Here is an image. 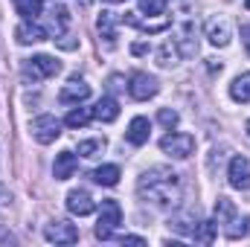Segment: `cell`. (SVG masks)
Returning a JSON list of instances; mask_svg holds the SVG:
<instances>
[{
  "label": "cell",
  "mask_w": 250,
  "mask_h": 247,
  "mask_svg": "<svg viewBox=\"0 0 250 247\" xmlns=\"http://www.w3.org/2000/svg\"><path fill=\"white\" fill-rule=\"evenodd\" d=\"M137 192L143 201H151L154 206L169 209V206H178V201H181V178L172 169L157 166V169H148L137 181Z\"/></svg>",
  "instance_id": "obj_1"
},
{
  "label": "cell",
  "mask_w": 250,
  "mask_h": 247,
  "mask_svg": "<svg viewBox=\"0 0 250 247\" xmlns=\"http://www.w3.org/2000/svg\"><path fill=\"white\" fill-rule=\"evenodd\" d=\"M120 221H123V209H120V204H117L114 198L102 201V209H99V221H96V239L108 242V239L114 236V230H117V224H120Z\"/></svg>",
  "instance_id": "obj_2"
},
{
  "label": "cell",
  "mask_w": 250,
  "mask_h": 247,
  "mask_svg": "<svg viewBox=\"0 0 250 247\" xmlns=\"http://www.w3.org/2000/svg\"><path fill=\"white\" fill-rule=\"evenodd\" d=\"M160 148H163L169 157H175V160H187L189 154L195 151V137H192V134H178V131H172V134H166V137L160 140Z\"/></svg>",
  "instance_id": "obj_3"
},
{
  "label": "cell",
  "mask_w": 250,
  "mask_h": 247,
  "mask_svg": "<svg viewBox=\"0 0 250 247\" xmlns=\"http://www.w3.org/2000/svg\"><path fill=\"white\" fill-rule=\"evenodd\" d=\"M32 137H35V143H41V145L56 143V140L62 137V120H56L53 114L35 117V120H32Z\"/></svg>",
  "instance_id": "obj_4"
},
{
  "label": "cell",
  "mask_w": 250,
  "mask_h": 247,
  "mask_svg": "<svg viewBox=\"0 0 250 247\" xmlns=\"http://www.w3.org/2000/svg\"><path fill=\"white\" fill-rule=\"evenodd\" d=\"M23 70H26V76H32V82H38V79H53V76L62 73V62L53 59V56H35V59L26 62Z\"/></svg>",
  "instance_id": "obj_5"
},
{
  "label": "cell",
  "mask_w": 250,
  "mask_h": 247,
  "mask_svg": "<svg viewBox=\"0 0 250 247\" xmlns=\"http://www.w3.org/2000/svg\"><path fill=\"white\" fill-rule=\"evenodd\" d=\"M44 239L53 242V245H76L79 242V230L70 221H50L44 227Z\"/></svg>",
  "instance_id": "obj_6"
},
{
  "label": "cell",
  "mask_w": 250,
  "mask_h": 247,
  "mask_svg": "<svg viewBox=\"0 0 250 247\" xmlns=\"http://www.w3.org/2000/svg\"><path fill=\"white\" fill-rule=\"evenodd\" d=\"M157 90H160V84H157V79H154V76H148V73H134V76H131L128 93H131L137 102H146V99L157 96Z\"/></svg>",
  "instance_id": "obj_7"
},
{
  "label": "cell",
  "mask_w": 250,
  "mask_h": 247,
  "mask_svg": "<svg viewBox=\"0 0 250 247\" xmlns=\"http://www.w3.org/2000/svg\"><path fill=\"white\" fill-rule=\"evenodd\" d=\"M87 96H90V84H87L84 79L73 76V79H70V82L62 87L59 102H62V105H79V102H84Z\"/></svg>",
  "instance_id": "obj_8"
},
{
  "label": "cell",
  "mask_w": 250,
  "mask_h": 247,
  "mask_svg": "<svg viewBox=\"0 0 250 247\" xmlns=\"http://www.w3.org/2000/svg\"><path fill=\"white\" fill-rule=\"evenodd\" d=\"M227 178H230V186H233V189H250V160L245 154H236V157L230 160Z\"/></svg>",
  "instance_id": "obj_9"
},
{
  "label": "cell",
  "mask_w": 250,
  "mask_h": 247,
  "mask_svg": "<svg viewBox=\"0 0 250 247\" xmlns=\"http://www.w3.org/2000/svg\"><path fill=\"white\" fill-rule=\"evenodd\" d=\"M67 209L82 218V215H90V212L96 209V204H93V198H90L87 189H73V192L67 195Z\"/></svg>",
  "instance_id": "obj_10"
},
{
  "label": "cell",
  "mask_w": 250,
  "mask_h": 247,
  "mask_svg": "<svg viewBox=\"0 0 250 247\" xmlns=\"http://www.w3.org/2000/svg\"><path fill=\"white\" fill-rule=\"evenodd\" d=\"M207 38H209V44H215V47H227L230 38H233L230 23H227L224 18H212V21H207Z\"/></svg>",
  "instance_id": "obj_11"
},
{
  "label": "cell",
  "mask_w": 250,
  "mask_h": 247,
  "mask_svg": "<svg viewBox=\"0 0 250 247\" xmlns=\"http://www.w3.org/2000/svg\"><path fill=\"white\" fill-rule=\"evenodd\" d=\"M148 134H151V123L146 117H134L131 125H128V131H125V140L131 145H146L148 143Z\"/></svg>",
  "instance_id": "obj_12"
},
{
  "label": "cell",
  "mask_w": 250,
  "mask_h": 247,
  "mask_svg": "<svg viewBox=\"0 0 250 247\" xmlns=\"http://www.w3.org/2000/svg\"><path fill=\"white\" fill-rule=\"evenodd\" d=\"M79 169V160H76V154L73 151H59L56 154V166H53V175H56V181H67V178H73V172Z\"/></svg>",
  "instance_id": "obj_13"
},
{
  "label": "cell",
  "mask_w": 250,
  "mask_h": 247,
  "mask_svg": "<svg viewBox=\"0 0 250 247\" xmlns=\"http://www.w3.org/2000/svg\"><path fill=\"white\" fill-rule=\"evenodd\" d=\"M15 38H18V44H38V41H47V29H41L32 21H23L15 29Z\"/></svg>",
  "instance_id": "obj_14"
},
{
  "label": "cell",
  "mask_w": 250,
  "mask_h": 247,
  "mask_svg": "<svg viewBox=\"0 0 250 247\" xmlns=\"http://www.w3.org/2000/svg\"><path fill=\"white\" fill-rule=\"evenodd\" d=\"M125 23H131V26H137L140 32H148V35H157V32H163V29H169L172 26V21L169 18H160V21H143V18H137V12H131V15H125Z\"/></svg>",
  "instance_id": "obj_15"
},
{
  "label": "cell",
  "mask_w": 250,
  "mask_h": 247,
  "mask_svg": "<svg viewBox=\"0 0 250 247\" xmlns=\"http://www.w3.org/2000/svg\"><path fill=\"white\" fill-rule=\"evenodd\" d=\"M120 117V102L114 96H102L96 105H93V120H102V123H114Z\"/></svg>",
  "instance_id": "obj_16"
},
{
  "label": "cell",
  "mask_w": 250,
  "mask_h": 247,
  "mask_svg": "<svg viewBox=\"0 0 250 247\" xmlns=\"http://www.w3.org/2000/svg\"><path fill=\"white\" fill-rule=\"evenodd\" d=\"M198 224H201V221H198V215H195L192 209H189V212H181V215H175V218H169V230L184 233V236H192Z\"/></svg>",
  "instance_id": "obj_17"
},
{
  "label": "cell",
  "mask_w": 250,
  "mask_h": 247,
  "mask_svg": "<svg viewBox=\"0 0 250 247\" xmlns=\"http://www.w3.org/2000/svg\"><path fill=\"white\" fill-rule=\"evenodd\" d=\"M117 18H114V12H102L99 15V21H96V26H99V35L108 41V47H114L117 44Z\"/></svg>",
  "instance_id": "obj_18"
},
{
  "label": "cell",
  "mask_w": 250,
  "mask_h": 247,
  "mask_svg": "<svg viewBox=\"0 0 250 247\" xmlns=\"http://www.w3.org/2000/svg\"><path fill=\"white\" fill-rule=\"evenodd\" d=\"M230 96L236 99V102H250V73H242V76H236L233 79V84H230Z\"/></svg>",
  "instance_id": "obj_19"
},
{
  "label": "cell",
  "mask_w": 250,
  "mask_h": 247,
  "mask_svg": "<svg viewBox=\"0 0 250 247\" xmlns=\"http://www.w3.org/2000/svg\"><path fill=\"white\" fill-rule=\"evenodd\" d=\"M233 218H236V204H233L230 198H218V201H215V224L227 227Z\"/></svg>",
  "instance_id": "obj_20"
},
{
  "label": "cell",
  "mask_w": 250,
  "mask_h": 247,
  "mask_svg": "<svg viewBox=\"0 0 250 247\" xmlns=\"http://www.w3.org/2000/svg\"><path fill=\"white\" fill-rule=\"evenodd\" d=\"M90 178L99 186H117L120 184V166H99Z\"/></svg>",
  "instance_id": "obj_21"
},
{
  "label": "cell",
  "mask_w": 250,
  "mask_h": 247,
  "mask_svg": "<svg viewBox=\"0 0 250 247\" xmlns=\"http://www.w3.org/2000/svg\"><path fill=\"white\" fill-rule=\"evenodd\" d=\"M224 236H227L230 242H236V239H248V236H250V215H248V218H242V221H239V218H233V221L224 227Z\"/></svg>",
  "instance_id": "obj_22"
},
{
  "label": "cell",
  "mask_w": 250,
  "mask_h": 247,
  "mask_svg": "<svg viewBox=\"0 0 250 247\" xmlns=\"http://www.w3.org/2000/svg\"><path fill=\"white\" fill-rule=\"evenodd\" d=\"M50 21H53V32L56 35H62L67 32V26H70V12H67V6H53V12H50Z\"/></svg>",
  "instance_id": "obj_23"
},
{
  "label": "cell",
  "mask_w": 250,
  "mask_h": 247,
  "mask_svg": "<svg viewBox=\"0 0 250 247\" xmlns=\"http://www.w3.org/2000/svg\"><path fill=\"white\" fill-rule=\"evenodd\" d=\"M215 221H201L198 227H195V233H192V239L195 242H201V245H212V239H215Z\"/></svg>",
  "instance_id": "obj_24"
},
{
  "label": "cell",
  "mask_w": 250,
  "mask_h": 247,
  "mask_svg": "<svg viewBox=\"0 0 250 247\" xmlns=\"http://www.w3.org/2000/svg\"><path fill=\"white\" fill-rule=\"evenodd\" d=\"M105 151V140L96 137V140H82L79 143V157H96Z\"/></svg>",
  "instance_id": "obj_25"
},
{
  "label": "cell",
  "mask_w": 250,
  "mask_h": 247,
  "mask_svg": "<svg viewBox=\"0 0 250 247\" xmlns=\"http://www.w3.org/2000/svg\"><path fill=\"white\" fill-rule=\"evenodd\" d=\"M90 120H93V108H79V111H70L64 123L70 125V128H84Z\"/></svg>",
  "instance_id": "obj_26"
},
{
  "label": "cell",
  "mask_w": 250,
  "mask_h": 247,
  "mask_svg": "<svg viewBox=\"0 0 250 247\" xmlns=\"http://www.w3.org/2000/svg\"><path fill=\"white\" fill-rule=\"evenodd\" d=\"M178 56H181L178 44H175V41H166V44L160 47V53H157V64H160V67H169V64H175Z\"/></svg>",
  "instance_id": "obj_27"
},
{
  "label": "cell",
  "mask_w": 250,
  "mask_h": 247,
  "mask_svg": "<svg viewBox=\"0 0 250 247\" xmlns=\"http://www.w3.org/2000/svg\"><path fill=\"white\" fill-rule=\"evenodd\" d=\"M18 12L26 18V21H35L41 15V0H18Z\"/></svg>",
  "instance_id": "obj_28"
},
{
  "label": "cell",
  "mask_w": 250,
  "mask_h": 247,
  "mask_svg": "<svg viewBox=\"0 0 250 247\" xmlns=\"http://www.w3.org/2000/svg\"><path fill=\"white\" fill-rule=\"evenodd\" d=\"M140 12L148 18H157L166 12V0H140Z\"/></svg>",
  "instance_id": "obj_29"
},
{
  "label": "cell",
  "mask_w": 250,
  "mask_h": 247,
  "mask_svg": "<svg viewBox=\"0 0 250 247\" xmlns=\"http://www.w3.org/2000/svg\"><path fill=\"white\" fill-rule=\"evenodd\" d=\"M157 120H160V125H166L169 131H172L175 125L181 123V117H178V111H172V108H160V114H157Z\"/></svg>",
  "instance_id": "obj_30"
},
{
  "label": "cell",
  "mask_w": 250,
  "mask_h": 247,
  "mask_svg": "<svg viewBox=\"0 0 250 247\" xmlns=\"http://www.w3.org/2000/svg\"><path fill=\"white\" fill-rule=\"evenodd\" d=\"M120 242H123V245H146V239H143V236H120Z\"/></svg>",
  "instance_id": "obj_31"
},
{
  "label": "cell",
  "mask_w": 250,
  "mask_h": 247,
  "mask_svg": "<svg viewBox=\"0 0 250 247\" xmlns=\"http://www.w3.org/2000/svg\"><path fill=\"white\" fill-rule=\"evenodd\" d=\"M108 87H111V90H123V87H125L123 76H111V79H108Z\"/></svg>",
  "instance_id": "obj_32"
},
{
  "label": "cell",
  "mask_w": 250,
  "mask_h": 247,
  "mask_svg": "<svg viewBox=\"0 0 250 247\" xmlns=\"http://www.w3.org/2000/svg\"><path fill=\"white\" fill-rule=\"evenodd\" d=\"M148 50H151L148 44H131V53H134V56H146Z\"/></svg>",
  "instance_id": "obj_33"
},
{
  "label": "cell",
  "mask_w": 250,
  "mask_h": 247,
  "mask_svg": "<svg viewBox=\"0 0 250 247\" xmlns=\"http://www.w3.org/2000/svg\"><path fill=\"white\" fill-rule=\"evenodd\" d=\"M242 41H245V50H248V59H250V26H242Z\"/></svg>",
  "instance_id": "obj_34"
},
{
  "label": "cell",
  "mask_w": 250,
  "mask_h": 247,
  "mask_svg": "<svg viewBox=\"0 0 250 247\" xmlns=\"http://www.w3.org/2000/svg\"><path fill=\"white\" fill-rule=\"evenodd\" d=\"M105 3H125V0H105Z\"/></svg>",
  "instance_id": "obj_35"
},
{
  "label": "cell",
  "mask_w": 250,
  "mask_h": 247,
  "mask_svg": "<svg viewBox=\"0 0 250 247\" xmlns=\"http://www.w3.org/2000/svg\"><path fill=\"white\" fill-rule=\"evenodd\" d=\"M245 128H248V134H250V120H248V125H245Z\"/></svg>",
  "instance_id": "obj_36"
},
{
  "label": "cell",
  "mask_w": 250,
  "mask_h": 247,
  "mask_svg": "<svg viewBox=\"0 0 250 247\" xmlns=\"http://www.w3.org/2000/svg\"><path fill=\"white\" fill-rule=\"evenodd\" d=\"M245 6H248V9H250V0H245Z\"/></svg>",
  "instance_id": "obj_37"
}]
</instances>
